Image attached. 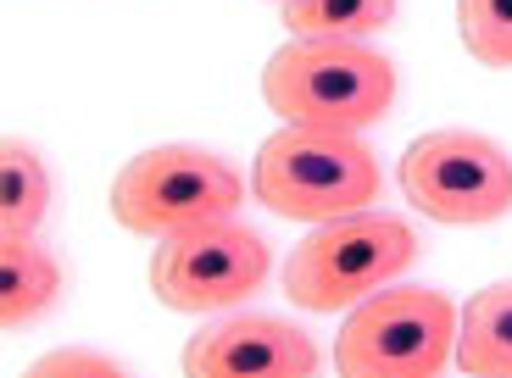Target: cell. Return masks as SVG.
Returning a JSON list of instances; mask_svg holds the SVG:
<instances>
[{"label":"cell","mask_w":512,"mask_h":378,"mask_svg":"<svg viewBox=\"0 0 512 378\" xmlns=\"http://www.w3.org/2000/svg\"><path fill=\"white\" fill-rule=\"evenodd\" d=\"M396 95L401 73L373 39H284L262 67V101L279 123L368 134Z\"/></svg>","instance_id":"cell-1"},{"label":"cell","mask_w":512,"mask_h":378,"mask_svg":"<svg viewBox=\"0 0 512 378\" xmlns=\"http://www.w3.org/2000/svg\"><path fill=\"white\" fill-rule=\"evenodd\" d=\"M384 189L379 156L362 134L340 128L279 123L251 162V195L284 223H334L351 212H373Z\"/></svg>","instance_id":"cell-2"},{"label":"cell","mask_w":512,"mask_h":378,"mask_svg":"<svg viewBox=\"0 0 512 378\" xmlns=\"http://www.w3.org/2000/svg\"><path fill=\"white\" fill-rule=\"evenodd\" d=\"M418 234L407 217L396 212H351L318 223L312 234H301L290 256H284V301L295 312H351L368 295L390 290L401 273H412L418 262Z\"/></svg>","instance_id":"cell-3"},{"label":"cell","mask_w":512,"mask_h":378,"mask_svg":"<svg viewBox=\"0 0 512 378\" xmlns=\"http://www.w3.org/2000/svg\"><path fill=\"white\" fill-rule=\"evenodd\" d=\"M457 301L429 284H390L334 328L340 378H440L457 362Z\"/></svg>","instance_id":"cell-4"},{"label":"cell","mask_w":512,"mask_h":378,"mask_svg":"<svg viewBox=\"0 0 512 378\" xmlns=\"http://www.w3.org/2000/svg\"><path fill=\"white\" fill-rule=\"evenodd\" d=\"M251 184L240 178V167L223 162L206 145H151V151L128 156L112 178V217L128 234H184L195 223L212 217H240Z\"/></svg>","instance_id":"cell-5"},{"label":"cell","mask_w":512,"mask_h":378,"mask_svg":"<svg viewBox=\"0 0 512 378\" xmlns=\"http://www.w3.org/2000/svg\"><path fill=\"white\" fill-rule=\"evenodd\" d=\"M401 195L446 228H485L512 212V156L479 128H429L401 151Z\"/></svg>","instance_id":"cell-6"},{"label":"cell","mask_w":512,"mask_h":378,"mask_svg":"<svg viewBox=\"0 0 512 378\" xmlns=\"http://www.w3.org/2000/svg\"><path fill=\"white\" fill-rule=\"evenodd\" d=\"M273 278V251L240 217H212L184 234L156 240L151 256V295L167 312L218 317L240 312L262 284Z\"/></svg>","instance_id":"cell-7"},{"label":"cell","mask_w":512,"mask_h":378,"mask_svg":"<svg viewBox=\"0 0 512 378\" xmlns=\"http://www.w3.org/2000/svg\"><path fill=\"white\" fill-rule=\"evenodd\" d=\"M184 378H318L323 351L279 312H218L179 351Z\"/></svg>","instance_id":"cell-8"},{"label":"cell","mask_w":512,"mask_h":378,"mask_svg":"<svg viewBox=\"0 0 512 378\" xmlns=\"http://www.w3.org/2000/svg\"><path fill=\"white\" fill-rule=\"evenodd\" d=\"M62 262L39 234H0V323L23 334L62 301Z\"/></svg>","instance_id":"cell-9"},{"label":"cell","mask_w":512,"mask_h":378,"mask_svg":"<svg viewBox=\"0 0 512 378\" xmlns=\"http://www.w3.org/2000/svg\"><path fill=\"white\" fill-rule=\"evenodd\" d=\"M457 367L468 378H512V278L485 284L462 301Z\"/></svg>","instance_id":"cell-10"},{"label":"cell","mask_w":512,"mask_h":378,"mask_svg":"<svg viewBox=\"0 0 512 378\" xmlns=\"http://www.w3.org/2000/svg\"><path fill=\"white\" fill-rule=\"evenodd\" d=\"M56 178L45 156L28 139H6L0 145V234H39L45 212H51Z\"/></svg>","instance_id":"cell-11"},{"label":"cell","mask_w":512,"mask_h":378,"mask_svg":"<svg viewBox=\"0 0 512 378\" xmlns=\"http://www.w3.org/2000/svg\"><path fill=\"white\" fill-rule=\"evenodd\" d=\"M396 12L401 0H290L279 17L290 39H379Z\"/></svg>","instance_id":"cell-12"},{"label":"cell","mask_w":512,"mask_h":378,"mask_svg":"<svg viewBox=\"0 0 512 378\" xmlns=\"http://www.w3.org/2000/svg\"><path fill=\"white\" fill-rule=\"evenodd\" d=\"M457 39L479 67H512V0H457Z\"/></svg>","instance_id":"cell-13"},{"label":"cell","mask_w":512,"mask_h":378,"mask_svg":"<svg viewBox=\"0 0 512 378\" xmlns=\"http://www.w3.org/2000/svg\"><path fill=\"white\" fill-rule=\"evenodd\" d=\"M23 378H134L117 356L90 351V345H62V351H45L39 362L23 367Z\"/></svg>","instance_id":"cell-14"},{"label":"cell","mask_w":512,"mask_h":378,"mask_svg":"<svg viewBox=\"0 0 512 378\" xmlns=\"http://www.w3.org/2000/svg\"><path fill=\"white\" fill-rule=\"evenodd\" d=\"M279 6H290V0H279Z\"/></svg>","instance_id":"cell-15"}]
</instances>
